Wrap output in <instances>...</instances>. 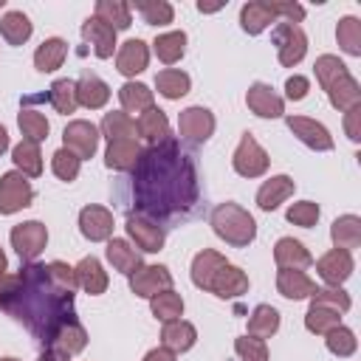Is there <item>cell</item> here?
<instances>
[{"label":"cell","instance_id":"obj_1","mask_svg":"<svg viewBox=\"0 0 361 361\" xmlns=\"http://www.w3.org/2000/svg\"><path fill=\"white\" fill-rule=\"evenodd\" d=\"M76 271L68 262H25L17 274L0 276V310L25 324V330L48 347L54 333L76 319Z\"/></svg>","mask_w":361,"mask_h":361},{"label":"cell","instance_id":"obj_2","mask_svg":"<svg viewBox=\"0 0 361 361\" xmlns=\"http://www.w3.org/2000/svg\"><path fill=\"white\" fill-rule=\"evenodd\" d=\"M130 203L135 206L133 214H141L147 220H155L158 226L164 220L186 217L197 197V166L195 155L183 149L178 138H164L161 144H152L141 152L138 164L130 169Z\"/></svg>","mask_w":361,"mask_h":361},{"label":"cell","instance_id":"obj_3","mask_svg":"<svg viewBox=\"0 0 361 361\" xmlns=\"http://www.w3.org/2000/svg\"><path fill=\"white\" fill-rule=\"evenodd\" d=\"M212 228H214V234L220 237V240H226L228 245H234V248H245L248 243H254V237H257V223H254V217L243 209V206H237V203H220V206H214V212H212Z\"/></svg>","mask_w":361,"mask_h":361},{"label":"cell","instance_id":"obj_4","mask_svg":"<svg viewBox=\"0 0 361 361\" xmlns=\"http://www.w3.org/2000/svg\"><path fill=\"white\" fill-rule=\"evenodd\" d=\"M271 39L276 45V56H279V65L282 68L299 65L305 59V54H307V34L299 25H293V23H285V20L276 23Z\"/></svg>","mask_w":361,"mask_h":361},{"label":"cell","instance_id":"obj_5","mask_svg":"<svg viewBox=\"0 0 361 361\" xmlns=\"http://www.w3.org/2000/svg\"><path fill=\"white\" fill-rule=\"evenodd\" d=\"M268 164H271V158L259 147V141L251 133H243V138H240V144H237V149L231 155L234 172L243 175V178H259V175H265Z\"/></svg>","mask_w":361,"mask_h":361},{"label":"cell","instance_id":"obj_6","mask_svg":"<svg viewBox=\"0 0 361 361\" xmlns=\"http://www.w3.org/2000/svg\"><path fill=\"white\" fill-rule=\"evenodd\" d=\"M8 237H11V248L25 262H34L45 251V245H48V228L39 220H28V223L14 226Z\"/></svg>","mask_w":361,"mask_h":361},{"label":"cell","instance_id":"obj_7","mask_svg":"<svg viewBox=\"0 0 361 361\" xmlns=\"http://www.w3.org/2000/svg\"><path fill=\"white\" fill-rule=\"evenodd\" d=\"M31 200H34V189L23 172L11 169L0 178V214H14L31 206Z\"/></svg>","mask_w":361,"mask_h":361},{"label":"cell","instance_id":"obj_8","mask_svg":"<svg viewBox=\"0 0 361 361\" xmlns=\"http://www.w3.org/2000/svg\"><path fill=\"white\" fill-rule=\"evenodd\" d=\"M62 141H65V149H71L79 161L93 158L99 147V127L85 118H76L62 130Z\"/></svg>","mask_w":361,"mask_h":361},{"label":"cell","instance_id":"obj_9","mask_svg":"<svg viewBox=\"0 0 361 361\" xmlns=\"http://www.w3.org/2000/svg\"><path fill=\"white\" fill-rule=\"evenodd\" d=\"M178 133H180V138H186L192 144L209 141L212 133H214V116H212V110H206L200 104L180 110V116H178Z\"/></svg>","mask_w":361,"mask_h":361},{"label":"cell","instance_id":"obj_10","mask_svg":"<svg viewBox=\"0 0 361 361\" xmlns=\"http://www.w3.org/2000/svg\"><path fill=\"white\" fill-rule=\"evenodd\" d=\"M172 288V274L166 265H141L135 274H130V290L141 299H152L161 290Z\"/></svg>","mask_w":361,"mask_h":361},{"label":"cell","instance_id":"obj_11","mask_svg":"<svg viewBox=\"0 0 361 361\" xmlns=\"http://www.w3.org/2000/svg\"><path fill=\"white\" fill-rule=\"evenodd\" d=\"M288 130L310 149L316 152H330L333 149V135L324 124H319L316 118H307V116H288Z\"/></svg>","mask_w":361,"mask_h":361},{"label":"cell","instance_id":"obj_12","mask_svg":"<svg viewBox=\"0 0 361 361\" xmlns=\"http://www.w3.org/2000/svg\"><path fill=\"white\" fill-rule=\"evenodd\" d=\"M124 228H127V234H130V240L141 248V251H147V254H155V251H161L164 248V228L155 223V220H147V217H141V214H127V220H124Z\"/></svg>","mask_w":361,"mask_h":361},{"label":"cell","instance_id":"obj_13","mask_svg":"<svg viewBox=\"0 0 361 361\" xmlns=\"http://www.w3.org/2000/svg\"><path fill=\"white\" fill-rule=\"evenodd\" d=\"M245 104L259 118H279L285 113V99L265 82H254L245 93Z\"/></svg>","mask_w":361,"mask_h":361},{"label":"cell","instance_id":"obj_14","mask_svg":"<svg viewBox=\"0 0 361 361\" xmlns=\"http://www.w3.org/2000/svg\"><path fill=\"white\" fill-rule=\"evenodd\" d=\"M206 290H212L220 299H237V296L248 293V274L243 268L226 262V265H220L214 271V276H212V282H209Z\"/></svg>","mask_w":361,"mask_h":361},{"label":"cell","instance_id":"obj_15","mask_svg":"<svg viewBox=\"0 0 361 361\" xmlns=\"http://www.w3.org/2000/svg\"><path fill=\"white\" fill-rule=\"evenodd\" d=\"M276 20H279V0H274V3L251 0L240 8V25L245 34H262Z\"/></svg>","mask_w":361,"mask_h":361},{"label":"cell","instance_id":"obj_16","mask_svg":"<svg viewBox=\"0 0 361 361\" xmlns=\"http://www.w3.org/2000/svg\"><path fill=\"white\" fill-rule=\"evenodd\" d=\"M79 231L90 243L110 240V234H113V212L104 209V206H85L79 212Z\"/></svg>","mask_w":361,"mask_h":361},{"label":"cell","instance_id":"obj_17","mask_svg":"<svg viewBox=\"0 0 361 361\" xmlns=\"http://www.w3.org/2000/svg\"><path fill=\"white\" fill-rule=\"evenodd\" d=\"M316 271H319V276H322L330 288H341V282L353 274V254L344 251V248H333V251H327L324 257H319Z\"/></svg>","mask_w":361,"mask_h":361},{"label":"cell","instance_id":"obj_18","mask_svg":"<svg viewBox=\"0 0 361 361\" xmlns=\"http://www.w3.org/2000/svg\"><path fill=\"white\" fill-rule=\"evenodd\" d=\"M276 290L285 296V299H310L316 293V282L305 274V271H296V268H279L276 274Z\"/></svg>","mask_w":361,"mask_h":361},{"label":"cell","instance_id":"obj_19","mask_svg":"<svg viewBox=\"0 0 361 361\" xmlns=\"http://www.w3.org/2000/svg\"><path fill=\"white\" fill-rule=\"evenodd\" d=\"M87 347V330L79 324V319H71V322H65L56 333H54V338L48 341V350H56V353H62V355H76V353H82Z\"/></svg>","mask_w":361,"mask_h":361},{"label":"cell","instance_id":"obj_20","mask_svg":"<svg viewBox=\"0 0 361 361\" xmlns=\"http://www.w3.org/2000/svg\"><path fill=\"white\" fill-rule=\"evenodd\" d=\"M82 37L93 45V51H96L99 59L113 56V51H116V28L113 25L102 23L99 17H87L82 23Z\"/></svg>","mask_w":361,"mask_h":361},{"label":"cell","instance_id":"obj_21","mask_svg":"<svg viewBox=\"0 0 361 361\" xmlns=\"http://www.w3.org/2000/svg\"><path fill=\"white\" fill-rule=\"evenodd\" d=\"M141 144L135 138H121V141H110L107 144V152H104V164L107 169H116V172H130L138 158H141Z\"/></svg>","mask_w":361,"mask_h":361},{"label":"cell","instance_id":"obj_22","mask_svg":"<svg viewBox=\"0 0 361 361\" xmlns=\"http://www.w3.org/2000/svg\"><path fill=\"white\" fill-rule=\"evenodd\" d=\"M197 341V330L195 324L183 322V319H175V322H164V330H161V347H166L169 353H186L192 350Z\"/></svg>","mask_w":361,"mask_h":361},{"label":"cell","instance_id":"obj_23","mask_svg":"<svg viewBox=\"0 0 361 361\" xmlns=\"http://www.w3.org/2000/svg\"><path fill=\"white\" fill-rule=\"evenodd\" d=\"M293 189H296L293 178H288V175H274V178H268V180L259 186V192H257V206H259L262 212H274L279 203H285V200L293 195Z\"/></svg>","mask_w":361,"mask_h":361},{"label":"cell","instance_id":"obj_24","mask_svg":"<svg viewBox=\"0 0 361 361\" xmlns=\"http://www.w3.org/2000/svg\"><path fill=\"white\" fill-rule=\"evenodd\" d=\"M147 62H149V48H147L144 39H127V42L118 48V54H116V68H118V73H124V76L141 73V71L147 68Z\"/></svg>","mask_w":361,"mask_h":361},{"label":"cell","instance_id":"obj_25","mask_svg":"<svg viewBox=\"0 0 361 361\" xmlns=\"http://www.w3.org/2000/svg\"><path fill=\"white\" fill-rule=\"evenodd\" d=\"M324 93H327L330 104H333L336 110H341V113H347V110H353V107H358V104H361V85L355 82V76H353V73L338 76V79H336Z\"/></svg>","mask_w":361,"mask_h":361},{"label":"cell","instance_id":"obj_26","mask_svg":"<svg viewBox=\"0 0 361 361\" xmlns=\"http://www.w3.org/2000/svg\"><path fill=\"white\" fill-rule=\"evenodd\" d=\"M274 259H276L279 268H296V271L313 265L310 251H307L299 240H293V237H279V240H276V245H274Z\"/></svg>","mask_w":361,"mask_h":361},{"label":"cell","instance_id":"obj_27","mask_svg":"<svg viewBox=\"0 0 361 361\" xmlns=\"http://www.w3.org/2000/svg\"><path fill=\"white\" fill-rule=\"evenodd\" d=\"M76 282L90 293V296H99V293H104L107 290V271L102 268V262L96 259V257H82L79 262H76Z\"/></svg>","mask_w":361,"mask_h":361},{"label":"cell","instance_id":"obj_28","mask_svg":"<svg viewBox=\"0 0 361 361\" xmlns=\"http://www.w3.org/2000/svg\"><path fill=\"white\" fill-rule=\"evenodd\" d=\"M76 99H79L82 107H87V110H99V107L107 104V99H110V87H107V82L99 79L96 73H85V76L76 82Z\"/></svg>","mask_w":361,"mask_h":361},{"label":"cell","instance_id":"obj_29","mask_svg":"<svg viewBox=\"0 0 361 361\" xmlns=\"http://www.w3.org/2000/svg\"><path fill=\"white\" fill-rule=\"evenodd\" d=\"M135 133H138L144 141H149V147H152V144H161L164 138H169V118H166V113L158 110V107L144 110V113L138 116V121H135Z\"/></svg>","mask_w":361,"mask_h":361},{"label":"cell","instance_id":"obj_30","mask_svg":"<svg viewBox=\"0 0 361 361\" xmlns=\"http://www.w3.org/2000/svg\"><path fill=\"white\" fill-rule=\"evenodd\" d=\"M107 262L116 268V271H121V274H135L138 268H141V254L135 251V245H130L127 240H121V237H110L107 240Z\"/></svg>","mask_w":361,"mask_h":361},{"label":"cell","instance_id":"obj_31","mask_svg":"<svg viewBox=\"0 0 361 361\" xmlns=\"http://www.w3.org/2000/svg\"><path fill=\"white\" fill-rule=\"evenodd\" d=\"M330 237H333L336 248H344V251L358 248L361 245V217H355V214L336 217L330 226Z\"/></svg>","mask_w":361,"mask_h":361},{"label":"cell","instance_id":"obj_32","mask_svg":"<svg viewBox=\"0 0 361 361\" xmlns=\"http://www.w3.org/2000/svg\"><path fill=\"white\" fill-rule=\"evenodd\" d=\"M65 56H68V42L59 37H51L34 51V68L39 73H54L56 68H62Z\"/></svg>","mask_w":361,"mask_h":361},{"label":"cell","instance_id":"obj_33","mask_svg":"<svg viewBox=\"0 0 361 361\" xmlns=\"http://www.w3.org/2000/svg\"><path fill=\"white\" fill-rule=\"evenodd\" d=\"M118 102L124 107V113H144L149 107H155V99H152V90L141 82H124L118 87Z\"/></svg>","mask_w":361,"mask_h":361},{"label":"cell","instance_id":"obj_34","mask_svg":"<svg viewBox=\"0 0 361 361\" xmlns=\"http://www.w3.org/2000/svg\"><path fill=\"white\" fill-rule=\"evenodd\" d=\"M11 161H14L17 172H23L25 178H39L42 175V152H39V144H34V141L23 138L11 149Z\"/></svg>","mask_w":361,"mask_h":361},{"label":"cell","instance_id":"obj_35","mask_svg":"<svg viewBox=\"0 0 361 361\" xmlns=\"http://www.w3.org/2000/svg\"><path fill=\"white\" fill-rule=\"evenodd\" d=\"M220 265H226V257H223L220 251H214V248H203V251L195 254V259H192V282H195L200 290H206L209 282H212V276H214V271H217Z\"/></svg>","mask_w":361,"mask_h":361},{"label":"cell","instance_id":"obj_36","mask_svg":"<svg viewBox=\"0 0 361 361\" xmlns=\"http://www.w3.org/2000/svg\"><path fill=\"white\" fill-rule=\"evenodd\" d=\"M93 17H99V20L107 23V25H113L116 31L133 25V8H130V3H124V0H99Z\"/></svg>","mask_w":361,"mask_h":361},{"label":"cell","instance_id":"obj_37","mask_svg":"<svg viewBox=\"0 0 361 361\" xmlns=\"http://www.w3.org/2000/svg\"><path fill=\"white\" fill-rule=\"evenodd\" d=\"M31 31H34V25H31V20H28L23 11H6V14L0 17V34H3V39H6L8 45H23V42H28Z\"/></svg>","mask_w":361,"mask_h":361},{"label":"cell","instance_id":"obj_38","mask_svg":"<svg viewBox=\"0 0 361 361\" xmlns=\"http://www.w3.org/2000/svg\"><path fill=\"white\" fill-rule=\"evenodd\" d=\"M152 51L155 56L164 62V65H175L183 51H186V34L183 31H166V34H158L155 42H152Z\"/></svg>","mask_w":361,"mask_h":361},{"label":"cell","instance_id":"obj_39","mask_svg":"<svg viewBox=\"0 0 361 361\" xmlns=\"http://www.w3.org/2000/svg\"><path fill=\"white\" fill-rule=\"evenodd\" d=\"M189 85H192L189 73H183L178 68H166V71H158L155 73V87H158V93L164 99H180V96H186L189 93Z\"/></svg>","mask_w":361,"mask_h":361},{"label":"cell","instance_id":"obj_40","mask_svg":"<svg viewBox=\"0 0 361 361\" xmlns=\"http://www.w3.org/2000/svg\"><path fill=\"white\" fill-rule=\"evenodd\" d=\"M279 330V310L271 305H257L251 319H248V336L254 338H271Z\"/></svg>","mask_w":361,"mask_h":361},{"label":"cell","instance_id":"obj_41","mask_svg":"<svg viewBox=\"0 0 361 361\" xmlns=\"http://www.w3.org/2000/svg\"><path fill=\"white\" fill-rule=\"evenodd\" d=\"M99 133L107 138V141H121V138H135V121L124 113V110H113V113H104L102 118V127Z\"/></svg>","mask_w":361,"mask_h":361},{"label":"cell","instance_id":"obj_42","mask_svg":"<svg viewBox=\"0 0 361 361\" xmlns=\"http://www.w3.org/2000/svg\"><path fill=\"white\" fill-rule=\"evenodd\" d=\"M149 310L158 322H175L183 316V299H180V293H175L169 288V290H161L149 299Z\"/></svg>","mask_w":361,"mask_h":361},{"label":"cell","instance_id":"obj_43","mask_svg":"<svg viewBox=\"0 0 361 361\" xmlns=\"http://www.w3.org/2000/svg\"><path fill=\"white\" fill-rule=\"evenodd\" d=\"M48 102L54 104L56 113L68 116L79 107V99H76V82L73 79H56L51 87H48Z\"/></svg>","mask_w":361,"mask_h":361},{"label":"cell","instance_id":"obj_44","mask_svg":"<svg viewBox=\"0 0 361 361\" xmlns=\"http://www.w3.org/2000/svg\"><path fill=\"white\" fill-rule=\"evenodd\" d=\"M341 324V313L333 307H322V305H310L305 313V327L316 336H327L333 327Z\"/></svg>","mask_w":361,"mask_h":361},{"label":"cell","instance_id":"obj_45","mask_svg":"<svg viewBox=\"0 0 361 361\" xmlns=\"http://www.w3.org/2000/svg\"><path fill=\"white\" fill-rule=\"evenodd\" d=\"M17 124H20L23 135H25V141H34V144L45 141V138H48V130H51L48 118H45L39 110H31V107H23V110H20Z\"/></svg>","mask_w":361,"mask_h":361},{"label":"cell","instance_id":"obj_46","mask_svg":"<svg viewBox=\"0 0 361 361\" xmlns=\"http://www.w3.org/2000/svg\"><path fill=\"white\" fill-rule=\"evenodd\" d=\"M336 39L344 54L361 56V20L358 17H341L336 28Z\"/></svg>","mask_w":361,"mask_h":361},{"label":"cell","instance_id":"obj_47","mask_svg":"<svg viewBox=\"0 0 361 361\" xmlns=\"http://www.w3.org/2000/svg\"><path fill=\"white\" fill-rule=\"evenodd\" d=\"M130 8H135L144 17V23H149V25H166L175 17V8L166 0H135Z\"/></svg>","mask_w":361,"mask_h":361},{"label":"cell","instance_id":"obj_48","mask_svg":"<svg viewBox=\"0 0 361 361\" xmlns=\"http://www.w3.org/2000/svg\"><path fill=\"white\" fill-rule=\"evenodd\" d=\"M313 71H316V82H319V87H322V90H327L338 76L350 73V71H347V65H344L338 56H333V54H322V56L316 59Z\"/></svg>","mask_w":361,"mask_h":361},{"label":"cell","instance_id":"obj_49","mask_svg":"<svg viewBox=\"0 0 361 361\" xmlns=\"http://www.w3.org/2000/svg\"><path fill=\"white\" fill-rule=\"evenodd\" d=\"M324 344H327V350H330L333 355H338V358H347V355H353V353H355V347H358V338H355V333H353L350 327L338 324V327H333V330L327 333Z\"/></svg>","mask_w":361,"mask_h":361},{"label":"cell","instance_id":"obj_50","mask_svg":"<svg viewBox=\"0 0 361 361\" xmlns=\"http://www.w3.org/2000/svg\"><path fill=\"white\" fill-rule=\"evenodd\" d=\"M79 166H82V161L71 152V149H56L54 155H51V169H54V175L59 178V180H76V175H79Z\"/></svg>","mask_w":361,"mask_h":361},{"label":"cell","instance_id":"obj_51","mask_svg":"<svg viewBox=\"0 0 361 361\" xmlns=\"http://www.w3.org/2000/svg\"><path fill=\"white\" fill-rule=\"evenodd\" d=\"M310 305H322V307H333L338 313H347L353 302H350V293L341 288H316V293L310 296Z\"/></svg>","mask_w":361,"mask_h":361},{"label":"cell","instance_id":"obj_52","mask_svg":"<svg viewBox=\"0 0 361 361\" xmlns=\"http://www.w3.org/2000/svg\"><path fill=\"white\" fill-rule=\"evenodd\" d=\"M285 217H288V223H293V226L310 228V226H316V220H319V203H313V200L290 203V209H288Z\"/></svg>","mask_w":361,"mask_h":361},{"label":"cell","instance_id":"obj_53","mask_svg":"<svg viewBox=\"0 0 361 361\" xmlns=\"http://www.w3.org/2000/svg\"><path fill=\"white\" fill-rule=\"evenodd\" d=\"M234 353L240 355V361H268V347L262 338L254 336H240L234 341Z\"/></svg>","mask_w":361,"mask_h":361},{"label":"cell","instance_id":"obj_54","mask_svg":"<svg viewBox=\"0 0 361 361\" xmlns=\"http://www.w3.org/2000/svg\"><path fill=\"white\" fill-rule=\"evenodd\" d=\"M307 90H310V82H307L305 76H290V79L285 82V96H288L290 102H302V99L307 96Z\"/></svg>","mask_w":361,"mask_h":361},{"label":"cell","instance_id":"obj_55","mask_svg":"<svg viewBox=\"0 0 361 361\" xmlns=\"http://www.w3.org/2000/svg\"><path fill=\"white\" fill-rule=\"evenodd\" d=\"M358 118H361V104L344 113V130H347V138H350V141H358V138H361V130H358Z\"/></svg>","mask_w":361,"mask_h":361},{"label":"cell","instance_id":"obj_56","mask_svg":"<svg viewBox=\"0 0 361 361\" xmlns=\"http://www.w3.org/2000/svg\"><path fill=\"white\" fill-rule=\"evenodd\" d=\"M144 361H178V355L169 353L166 347H155V350H149V353L144 355Z\"/></svg>","mask_w":361,"mask_h":361},{"label":"cell","instance_id":"obj_57","mask_svg":"<svg viewBox=\"0 0 361 361\" xmlns=\"http://www.w3.org/2000/svg\"><path fill=\"white\" fill-rule=\"evenodd\" d=\"M37 361H68V355H62V353H56V350H45Z\"/></svg>","mask_w":361,"mask_h":361},{"label":"cell","instance_id":"obj_58","mask_svg":"<svg viewBox=\"0 0 361 361\" xmlns=\"http://www.w3.org/2000/svg\"><path fill=\"white\" fill-rule=\"evenodd\" d=\"M8 149V133H6V127L0 124V155Z\"/></svg>","mask_w":361,"mask_h":361},{"label":"cell","instance_id":"obj_59","mask_svg":"<svg viewBox=\"0 0 361 361\" xmlns=\"http://www.w3.org/2000/svg\"><path fill=\"white\" fill-rule=\"evenodd\" d=\"M6 265H8V262H6V254H3V248H0V276L6 274Z\"/></svg>","mask_w":361,"mask_h":361},{"label":"cell","instance_id":"obj_60","mask_svg":"<svg viewBox=\"0 0 361 361\" xmlns=\"http://www.w3.org/2000/svg\"><path fill=\"white\" fill-rule=\"evenodd\" d=\"M0 361H20V358H11V355H6V358H0Z\"/></svg>","mask_w":361,"mask_h":361}]
</instances>
